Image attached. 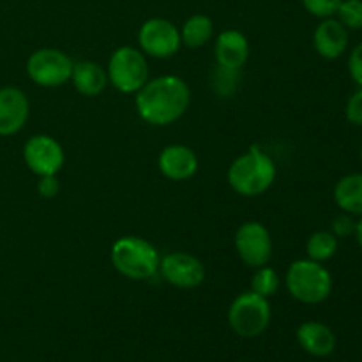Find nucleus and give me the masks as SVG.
<instances>
[{
	"label": "nucleus",
	"instance_id": "f257e3e1",
	"mask_svg": "<svg viewBox=\"0 0 362 362\" xmlns=\"http://www.w3.org/2000/svg\"><path fill=\"white\" fill-rule=\"evenodd\" d=\"M191 90L186 81L173 74L148 80L136 92V112L152 126H170L187 112Z\"/></svg>",
	"mask_w": 362,
	"mask_h": 362
},
{
	"label": "nucleus",
	"instance_id": "f03ea898",
	"mask_svg": "<svg viewBox=\"0 0 362 362\" xmlns=\"http://www.w3.org/2000/svg\"><path fill=\"white\" fill-rule=\"evenodd\" d=\"M276 163L258 145H251L233 159L228 168V184L237 194L255 198L264 194L276 180Z\"/></svg>",
	"mask_w": 362,
	"mask_h": 362
},
{
	"label": "nucleus",
	"instance_id": "7ed1b4c3",
	"mask_svg": "<svg viewBox=\"0 0 362 362\" xmlns=\"http://www.w3.org/2000/svg\"><path fill=\"white\" fill-rule=\"evenodd\" d=\"M112 264L124 278L151 279L159 272L158 250L141 237L127 235L115 240L110 251Z\"/></svg>",
	"mask_w": 362,
	"mask_h": 362
},
{
	"label": "nucleus",
	"instance_id": "20e7f679",
	"mask_svg": "<svg viewBox=\"0 0 362 362\" xmlns=\"http://www.w3.org/2000/svg\"><path fill=\"white\" fill-rule=\"evenodd\" d=\"M286 288L296 300L303 304H320L332 292V276L320 262L300 258L290 264L286 271Z\"/></svg>",
	"mask_w": 362,
	"mask_h": 362
},
{
	"label": "nucleus",
	"instance_id": "39448f33",
	"mask_svg": "<svg viewBox=\"0 0 362 362\" xmlns=\"http://www.w3.org/2000/svg\"><path fill=\"white\" fill-rule=\"evenodd\" d=\"M269 299L258 296L253 290L244 292L233 299L228 310V324L240 338H257L267 331L271 324Z\"/></svg>",
	"mask_w": 362,
	"mask_h": 362
},
{
	"label": "nucleus",
	"instance_id": "423d86ee",
	"mask_svg": "<svg viewBox=\"0 0 362 362\" xmlns=\"http://www.w3.org/2000/svg\"><path fill=\"white\" fill-rule=\"evenodd\" d=\"M108 81L122 94H136L148 81L145 53L134 46H120L108 60Z\"/></svg>",
	"mask_w": 362,
	"mask_h": 362
},
{
	"label": "nucleus",
	"instance_id": "0eeeda50",
	"mask_svg": "<svg viewBox=\"0 0 362 362\" xmlns=\"http://www.w3.org/2000/svg\"><path fill=\"white\" fill-rule=\"evenodd\" d=\"M74 62L67 53L57 48L35 49L27 60V74L35 85L55 88L71 80Z\"/></svg>",
	"mask_w": 362,
	"mask_h": 362
},
{
	"label": "nucleus",
	"instance_id": "6e6552de",
	"mask_svg": "<svg viewBox=\"0 0 362 362\" xmlns=\"http://www.w3.org/2000/svg\"><path fill=\"white\" fill-rule=\"evenodd\" d=\"M138 45L152 59H170L180 49V30L165 18H151L138 30Z\"/></svg>",
	"mask_w": 362,
	"mask_h": 362
},
{
	"label": "nucleus",
	"instance_id": "1a4fd4ad",
	"mask_svg": "<svg viewBox=\"0 0 362 362\" xmlns=\"http://www.w3.org/2000/svg\"><path fill=\"white\" fill-rule=\"evenodd\" d=\"M235 250L243 264L258 269L271 262L272 237L265 225L258 221H246L235 232Z\"/></svg>",
	"mask_w": 362,
	"mask_h": 362
},
{
	"label": "nucleus",
	"instance_id": "9d476101",
	"mask_svg": "<svg viewBox=\"0 0 362 362\" xmlns=\"http://www.w3.org/2000/svg\"><path fill=\"white\" fill-rule=\"evenodd\" d=\"M25 165L37 177L57 175L64 166L66 156L59 141L49 134H35L23 147Z\"/></svg>",
	"mask_w": 362,
	"mask_h": 362
},
{
	"label": "nucleus",
	"instance_id": "9b49d317",
	"mask_svg": "<svg viewBox=\"0 0 362 362\" xmlns=\"http://www.w3.org/2000/svg\"><path fill=\"white\" fill-rule=\"evenodd\" d=\"M159 274L177 288H197L205 279V265L194 255L173 251L159 262Z\"/></svg>",
	"mask_w": 362,
	"mask_h": 362
},
{
	"label": "nucleus",
	"instance_id": "f8f14e48",
	"mask_svg": "<svg viewBox=\"0 0 362 362\" xmlns=\"http://www.w3.org/2000/svg\"><path fill=\"white\" fill-rule=\"evenodd\" d=\"M30 115V103L18 87L0 88V136L20 133Z\"/></svg>",
	"mask_w": 362,
	"mask_h": 362
},
{
	"label": "nucleus",
	"instance_id": "ddd939ff",
	"mask_svg": "<svg viewBox=\"0 0 362 362\" xmlns=\"http://www.w3.org/2000/svg\"><path fill=\"white\" fill-rule=\"evenodd\" d=\"M350 42V30L338 18H324L315 28L313 46L322 59L336 60L346 52Z\"/></svg>",
	"mask_w": 362,
	"mask_h": 362
},
{
	"label": "nucleus",
	"instance_id": "4468645a",
	"mask_svg": "<svg viewBox=\"0 0 362 362\" xmlns=\"http://www.w3.org/2000/svg\"><path fill=\"white\" fill-rule=\"evenodd\" d=\"M158 166L159 172L166 179L173 180V182H182L197 173L198 158L193 148H189L187 145H168L159 154Z\"/></svg>",
	"mask_w": 362,
	"mask_h": 362
},
{
	"label": "nucleus",
	"instance_id": "2eb2a0df",
	"mask_svg": "<svg viewBox=\"0 0 362 362\" xmlns=\"http://www.w3.org/2000/svg\"><path fill=\"white\" fill-rule=\"evenodd\" d=\"M214 53L218 66L240 69L250 59V42L243 32L230 28V30L221 32L218 35Z\"/></svg>",
	"mask_w": 362,
	"mask_h": 362
},
{
	"label": "nucleus",
	"instance_id": "dca6fc26",
	"mask_svg": "<svg viewBox=\"0 0 362 362\" xmlns=\"http://www.w3.org/2000/svg\"><path fill=\"white\" fill-rule=\"evenodd\" d=\"M297 341L300 349L313 357H327L336 349V334L322 322H304L297 329Z\"/></svg>",
	"mask_w": 362,
	"mask_h": 362
},
{
	"label": "nucleus",
	"instance_id": "f3484780",
	"mask_svg": "<svg viewBox=\"0 0 362 362\" xmlns=\"http://www.w3.org/2000/svg\"><path fill=\"white\" fill-rule=\"evenodd\" d=\"M71 81H73L74 88L81 95L95 98L108 85V73L98 62L81 60V62H74L73 73H71Z\"/></svg>",
	"mask_w": 362,
	"mask_h": 362
},
{
	"label": "nucleus",
	"instance_id": "a211bd4d",
	"mask_svg": "<svg viewBox=\"0 0 362 362\" xmlns=\"http://www.w3.org/2000/svg\"><path fill=\"white\" fill-rule=\"evenodd\" d=\"M334 202L341 212L362 216V173L341 177L334 187Z\"/></svg>",
	"mask_w": 362,
	"mask_h": 362
},
{
	"label": "nucleus",
	"instance_id": "6ab92c4d",
	"mask_svg": "<svg viewBox=\"0 0 362 362\" xmlns=\"http://www.w3.org/2000/svg\"><path fill=\"white\" fill-rule=\"evenodd\" d=\"M214 34V25L212 20L205 14H193L187 18L180 30V41L186 45L187 48H202L207 45Z\"/></svg>",
	"mask_w": 362,
	"mask_h": 362
},
{
	"label": "nucleus",
	"instance_id": "aec40b11",
	"mask_svg": "<svg viewBox=\"0 0 362 362\" xmlns=\"http://www.w3.org/2000/svg\"><path fill=\"white\" fill-rule=\"evenodd\" d=\"M336 251H338V237L331 230H318V232L311 233L306 243L308 258L320 262V264L331 260Z\"/></svg>",
	"mask_w": 362,
	"mask_h": 362
},
{
	"label": "nucleus",
	"instance_id": "412c9836",
	"mask_svg": "<svg viewBox=\"0 0 362 362\" xmlns=\"http://www.w3.org/2000/svg\"><path fill=\"white\" fill-rule=\"evenodd\" d=\"M212 88L219 98H230L235 94L240 83V69H232V67L216 66L212 71Z\"/></svg>",
	"mask_w": 362,
	"mask_h": 362
},
{
	"label": "nucleus",
	"instance_id": "4be33fe9",
	"mask_svg": "<svg viewBox=\"0 0 362 362\" xmlns=\"http://www.w3.org/2000/svg\"><path fill=\"white\" fill-rule=\"evenodd\" d=\"M279 283L281 281H279L278 272L272 267L264 265V267H258L257 272H255L253 279H251V290L258 296L269 299L279 290Z\"/></svg>",
	"mask_w": 362,
	"mask_h": 362
},
{
	"label": "nucleus",
	"instance_id": "5701e85b",
	"mask_svg": "<svg viewBox=\"0 0 362 362\" xmlns=\"http://www.w3.org/2000/svg\"><path fill=\"white\" fill-rule=\"evenodd\" d=\"M334 16L349 30H362V0H341Z\"/></svg>",
	"mask_w": 362,
	"mask_h": 362
},
{
	"label": "nucleus",
	"instance_id": "b1692460",
	"mask_svg": "<svg viewBox=\"0 0 362 362\" xmlns=\"http://www.w3.org/2000/svg\"><path fill=\"white\" fill-rule=\"evenodd\" d=\"M339 4H341V0H303L304 9L313 16L320 18V20L334 16Z\"/></svg>",
	"mask_w": 362,
	"mask_h": 362
},
{
	"label": "nucleus",
	"instance_id": "393cba45",
	"mask_svg": "<svg viewBox=\"0 0 362 362\" xmlns=\"http://www.w3.org/2000/svg\"><path fill=\"white\" fill-rule=\"evenodd\" d=\"M356 225L357 221L354 219L352 214L341 212V214H338L334 219H332L331 232L334 233L338 239H345V237L354 235V232H356Z\"/></svg>",
	"mask_w": 362,
	"mask_h": 362
},
{
	"label": "nucleus",
	"instance_id": "a878e982",
	"mask_svg": "<svg viewBox=\"0 0 362 362\" xmlns=\"http://www.w3.org/2000/svg\"><path fill=\"white\" fill-rule=\"evenodd\" d=\"M345 117L354 126H362V87L357 88L346 101Z\"/></svg>",
	"mask_w": 362,
	"mask_h": 362
},
{
	"label": "nucleus",
	"instance_id": "bb28decb",
	"mask_svg": "<svg viewBox=\"0 0 362 362\" xmlns=\"http://www.w3.org/2000/svg\"><path fill=\"white\" fill-rule=\"evenodd\" d=\"M349 73L352 80L362 87V42L350 52L349 57Z\"/></svg>",
	"mask_w": 362,
	"mask_h": 362
},
{
	"label": "nucleus",
	"instance_id": "cd10ccee",
	"mask_svg": "<svg viewBox=\"0 0 362 362\" xmlns=\"http://www.w3.org/2000/svg\"><path fill=\"white\" fill-rule=\"evenodd\" d=\"M37 191L42 198H55L60 191V184L57 180V175L39 177Z\"/></svg>",
	"mask_w": 362,
	"mask_h": 362
},
{
	"label": "nucleus",
	"instance_id": "c85d7f7f",
	"mask_svg": "<svg viewBox=\"0 0 362 362\" xmlns=\"http://www.w3.org/2000/svg\"><path fill=\"white\" fill-rule=\"evenodd\" d=\"M354 235H356L357 244H359V246L362 247V216H361L359 221H357V225H356V232H354Z\"/></svg>",
	"mask_w": 362,
	"mask_h": 362
},
{
	"label": "nucleus",
	"instance_id": "c756f323",
	"mask_svg": "<svg viewBox=\"0 0 362 362\" xmlns=\"http://www.w3.org/2000/svg\"><path fill=\"white\" fill-rule=\"evenodd\" d=\"M361 163H362V147H361Z\"/></svg>",
	"mask_w": 362,
	"mask_h": 362
}]
</instances>
